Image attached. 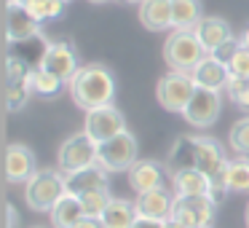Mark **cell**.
<instances>
[{"mask_svg":"<svg viewBox=\"0 0 249 228\" xmlns=\"http://www.w3.org/2000/svg\"><path fill=\"white\" fill-rule=\"evenodd\" d=\"M67 86H70L72 102H75L78 108H83L86 113L89 110H97V108L110 105L113 97H115V78L105 65L81 67Z\"/></svg>","mask_w":249,"mask_h":228,"instance_id":"1","label":"cell"},{"mask_svg":"<svg viewBox=\"0 0 249 228\" xmlns=\"http://www.w3.org/2000/svg\"><path fill=\"white\" fill-rule=\"evenodd\" d=\"M65 193V172H56V169H38L30 177V183H24V201L35 212H51Z\"/></svg>","mask_w":249,"mask_h":228,"instance_id":"2","label":"cell"},{"mask_svg":"<svg viewBox=\"0 0 249 228\" xmlns=\"http://www.w3.org/2000/svg\"><path fill=\"white\" fill-rule=\"evenodd\" d=\"M206 57V49L196 38L193 30H174L163 43V59L172 70L179 73H193L198 62Z\"/></svg>","mask_w":249,"mask_h":228,"instance_id":"3","label":"cell"},{"mask_svg":"<svg viewBox=\"0 0 249 228\" xmlns=\"http://www.w3.org/2000/svg\"><path fill=\"white\" fill-rule=\"evenodd\" d=\"M140 148H137V140L131 132H121L118 137L102 142L97 153V164L105 169V172H129L140 158H137Z\"/></svg>","mask_w":249,"mask_h":228,"instance_id":"4","label":"cell"},{"mask_svg":"<svg viewBox=\"0 0 249 228\" xmlns=\"http://www.w3.org/2000/svg\"><path fill=\"white\" fill-rule=\"evenodd\" d=\"M193 92H196V81H193L190 73L169 70L166 76L158 81L156 97H158V102H161V108L172 110V113H185Z\"/></svg>","mask_w":249,"mask_h":228,"instance_id":"5","label":"cell"},{"mask_svg":"<svg viewBox=\"0 0 249 228\" xmlns=\"http://www.w3.org/2000/svg\"><path fill=\"white\" fill-rule=\"evenodd\" d=\"M97 153H99V145L86 134V132H78V134L67 137L65 142L59 145V169L62 172H78V169H86V167H94L97 164Z\"/></svg>","mask_w":249,"mask_h":228,"instance_id":"6","label":"cell"},{"mask_svg":"<svg viewBox=\"0 0 249 228\" xmlns=\"http://www.w3.org/2000/svg\"><path fill=\"white\" fill-rule=\"evenodd\" d=\"M217 204L209 196H174L172 217L188 228H212Z\"/></svg>","mask_w":249,"mask_h":228,"instance_id":"7","label":"cell"},{"mask_svg":"<svg viewBox=\"0 0 249 228\" xmlns=\"http://www.w3.org/2000/svg\"><path fill=\"white\" fill-rule=\"evenodd\" d=\"M83 132H86L97 145H102V142L118 137L121 132H126V121H124V115H121L118 108L105 105V108H97V110H89L86 113V126H83Z\"/></svg>","mask_w":249,"mask_h":228,"instance_id":"8","label":"cell"},{"mask_svg":"<svg viewBox=\"0 0 249 228\" xmlns=\"http://www.w3.org/2000/svg\"><path fill=\"white\" fill-rule=\"evenodd\" d=\"M185 121L198 129H206L217 121L220 115V92H212V89H201L196 86L193 97H190L188 108H185Z\"/></svg>","mask_w":249,"mask_h":228,"instance_id":"9","label":"cell"},{"mask_svg":"<svg viewBox=\"0 0 249 228\" xmlns=\"http://www.w3.org/2000/svg\"><path fill=\"white\" fill-rule=\"evenodd\" d=\"M43 70L54 73L56 78H62L65 83H70L75 78V73L81 70L78 67V54L67 40H54L49 43V51H46V59H43Z\"/></svg>","mask_w":249,"mask_h":228,"instance_id":"10","label":"cell"},{"mask_svg":"<svg viewBox=\"0 0 249 228\" xmlns=\"http://www.w3.org/2000/svg\"><path fill=\"white\" fill-rule=\"evenodd\" d=\"M6 35H8V43H19V40L35 38V35H40V22L22 6V3H14V0H8Z\"/></svg>","mask_w":249,"mask_h":228,"instance_id":"11","label":"cell"},{"mask_svg":"<svg viewBox=\"0 0 249 228\" xmlns=\"http://www.w3.org/2000/svg\"><path fill=\"white\" fill-rule=\"evenodd\" d=\"M38 172L35 167V156L27 145L22 142H11L6 148V177L8 183L14 185H22V183H30V177Z\"/></svg>","mask_w":249,"mask_h":228,"instance_id":"12","label":"cell"},{"mask_svg":"<svg viewBox=\"0 0 249 228\" xmlns=\"http://www.w3.org/2000/svg\"><path fill=\"white\" fill-rule=\"evenodd\" d=\"M65 188H67V193L78 196V199L86 196V193H94V190H105L107 188V172H105L99 164L78 169V172H67L65 174Z\"/></svg>","mask_w":249,"mask_h":228,"instance_id":"13","label":"cell"},{"mask_svg":"<svg viewBox=\"0 0 249 228\" xmlns=\"http://www.w3.org/2000/svg\"><path fill=\"white\" fill-rule=\"evenodd\" d=\"M137 215L140 217H150V220H169L174 209V196L166 188H156L147 193H137Z\"/></svg>","mask_w":249,"mask_h":228,"instance_id":"14","label":"cell"},{"mask_svg":"<svg viewBox=\"0 0 249 228\" xmlns=\"http://www.w3.org/2000/svg\"><path fill=\"white\" fill-rule=\"evenodd\" d=\"M196 38L201 40V46L206 49V54H214L217 49H222L225 43L233 40V33H231V24L220 17H204L198 24H196Z\"/></svg>","mask_w":249,"mask_h":228,"instance_id":"15","label":"cell"},{"mask_svg":"<svg viewBox=\"0 0 249 228\" xmlns=\"http://www.w3.org/2000/svg\"><path fill=\"white\" fill-rule=\"evenodd\" d=\"M190 76H193L196 86L212 89V92H220V89H225L228 81H231V70H228V65H225V62H220L214 54H206L204 59L198 62V67L190 73Z\"/></svg>","mask_w":249,"mask_h":228,"instance_id":"16","label":"cell"},{"mask_svg":"<svg viewBox=\"0 0 249 228\" xmlns=\"http://www.w3.org/2000/svg\"><path fill=\"white\" fill-rule=\"evenodd\" d=\"M166 183V169L158 161H137L129 169V185L137 193H147V190L163 188Z\"/></svg>","mask_w":249,"mask_h":228,"instance_id":"17","label":"cell"},{"mask_svg":"<svg viewBox=\"0 0 249 228\" xmlns=\"http://www.w3.org/2000/svg\"><path fill=\"white\" fill-rule=\"evenodd\" d=\"M8 57L24 62L30 70H38L43 67V59H46V51H49V40L43 35H35V38H27V40H19V43H8Z\"/></svg>","mask_w":249,"mask_h":228,"instance_id":"18","label":"cell"},{"mask_svg":"<svg viewBox=\"0 0 249 228\" xmlns=\"http://www.w3.org/2000/svg\"><path fill=\"white\" fill-rule=\"evenodd\" d=\"M172 185L177 196H212V180L201 169H182L172 174Z\"/></svg>","mask_w":249,"mask_h":228,"instance_id":"19","label":"cell"},{"mask_svg":"<svg viewBox=\"0 0 249 228\" xmlns=\"http://www.w3.org/2000/svg\"><path fill=\"white\" fill-rule=\"evenodd\" d=\"M140 22L153 33L172 27V0H142L140 3Z\"/></svg>","mask_w":249,"mask_h":228,"instance_id":"20","label":"cell"},{"mask_svg":"<svg viewBox=\"0 0 249 228\" xmlns=\"http://www.w3.org/2000/svg\"><path fill=\"white\" fill-rule=\"evenodd\" d=\"M83 217H86L83 204H81V199L72 196V193H65L54 204V209H51V223H54V228H75Z\"/></svg>","mask_w":249,"mask_h":228,"instance_id":"21","label":"cell"},{"mask_svg":"<svg viewBox=\"0 0 249 228\" xmlns=\"http://www.w3.org/2000/svg\"><path fill=\"white\" fill-rule=\"evenodd\" d=\"M204 19L198 0H172V30H196Z\"/></svg>","mask_w":249,"mask_h":228,"instance_id":"22","label":"cell"},{"mask_svg":"<svg viewBox=\"0 0 249 228\" xmlns=\"http://www.w3.org/2000/svg\"><path fill=\"white\" fill-rule=\"evenodd\" d=\"M169 169H172V174L182 172V169H196V137H177V142L169 151Z\"/></svg>","mask_w":249,"mask_h":228,"instance_id":"23","label":"cell"},{"mask_svg":"<svg viewBox=\"0 0 249 228\" xmlns=\"http://www.w3.org/2000/svg\"><path fill=\"white\" fill-rule=\"evenodd\" d=\"M137 217L140 215H137V207L131 201L113 199L102 215V223H105V228H131L137 223Z\"/></svg>","mask_w":249,"mask_h":228,"instance_id":"24","label":"cell"},{"mask_svg":"<svg viewBox=\"0 0 249 228\" xmlns=\"http://www.w3.org/2000/svg\"><path fill=\"white\" fill-rule=\"evenodd\" d=\"M225 188L236 193H249V158H233L225 169Z\"/></svg>","mask_w":249,"mask_h":228,"instance_id":"25","label":"cell"},{"mask_svg":"<svg viewBox=\"0 0 249 228\" xmlns=\"http://www.w3.org/2000/svg\"><path fill=\"white\" fill-rule=\"evenodd\" d=\"M62 86H65V81L56 78L54 73L43 70V67H38V70L30 73V89H33V94H40V97H56V94L62 92Z\"/></svg>","mask_w":249,"mask_h":228,"instance_id":"26","label":"cell"},{"mask_svg":"<svg viewBox=\"0 0 249 228\" xmlns=\"http://www.w3.org/2000/svg\"><path fill=\"white\" fill-rule=\"evenodd\" d=\"M110 201H113V196H110L107 188L81 196V204H83V212H86V217H102L105 209L110 207Z\"/></svg>","mask_w":249,"mask_h":228,"instance_id":"27","label":"cell"},{"mask_svg":"<svg viewBox=\"0 0 249 228\" xmlns=\"http://www.w3.org/2000/svg\"><path fill=\"white\" fill-rule=\"evenodd\" d=\"M30 94H33V89H30V81H6V105L8 110H19L27 105Z\"/></svg>","mask_w":249,"mask_h":228,"instance_id":"28","label":"cell"},{"mask_svg":"<svg viewBox=\"0 0 249 228\" xmlns=\"http://www.w3.org/2000/svg\"><path fill=\"white\" fill-rule=\"evenodd\" d=\"M30 14H33L38 22H46V19H56L62 17V11H65V3L62 0H33V3H27Z\"/></svg>","mask_w":249,"mask_h":228,"instance_id":"29","label":"cell"},{"mask_svg":"<svg viewBox=\"0 0 249 228\" xmlns=\"http://www.w3.org/2000/svg\"><path fill=\"white\" fill-rule=\"evenodd\" d=\"M228 142H231V148L236 153H241L244 158L249 156V115H247V118H238L236 124L231 126Z\"/></svg>","mask_w":249,"mask_h":228,"instance_id":"30","label":"cell"},{"mask_svg":"<svg viewBox=\"0 0 249 228\" xmlns=\"http://www.w3.org/2000/svg\"><path fill=\"white\" fill-rule=\"evenodd\" d=\"M225 92H228V97H231L233 102L238 105V108H249V78H236V76H231Z\"/></svg>","mask_w":249,"mask_h":228,"instance_id":"31","label":"cell"},{"mask_svg":"<svg viewBox=\"0 0 249 228\" xmlns=\"http://www.w3.org/2000/svg\"><path fill=\"white\" fill-rule=\"evenodd\" d=\"M228 70H231V76H236V78H249V51L244 49V46H238V51L233 54V59L228 62Z\"/></svg>","mask_w":249,"mask_h":228,"instance_id":"32","label":"cell"},{"mask_svg":"<svg viewBox=\"0 0 249 228\" xmlns=\"http://www.w3.org/2000/svg\"><path fill=\"white\" fill-rule=\"evenodd\" d=\"M131 228H163V220H150V217H137Z\"/></svg>","mask_w":249,"mask_h":228,"instance_id":"33","label":"cell"},{"mask_svg":"<svg viewBox=\"0 0 249 228\" xmlns=\"http://www.w3.org/2000/svg\"><path fill=\"white\" fill-rule=\"evenodd\" d=\"M75 228H105V223H102V217H83Z\"/></svg>","mask_w":249,"mask_h":228,"instance_id":"34","label":"cell"},{"mask_svg":"<svg viewBox=\"0 0 249 228\" xmlns=\"http://www.w3.org/2000/svg\"><path fill=\"white\" fill-rule=\"evenodd\" d=\"M6 212H8L6 228H17L19 226V215H17V209H14V204H6Z\"/></svg>","mask_w":249,"mask_h":228,"instance_id":"35","label":"cell"},{"mask_svg":"<svg viewBox=\"0 0 249 228\" xmlns=\"http://www.w3.org/2000/svg\"><path fill=\"white\" fill-rule=\"evenodd\" d=\"M163 228H188V226H182L179 220H174V217H169V220H163Z\"/></svg>","mask_w":249,"mask_h":228,"instance_id":"36","label":"cell"},{"mask_svg":"<svg viewBox=\"0 0 249 228\" xmlns=\"http://www.w3.org/2000/svg\"><path fill=\"white\" fill-rule=\"evenodd\" d=\"M238 43H241V46H244V49H247V51H249V27H247V30H244V35H241V40H238Z\"/></svg>","mask_w":249,"mask_h":228,"instance_id":"37","label":"cell"},{"mask_svg":"<svg viewBox=\"0 0 249 228\" xmlns=\"http://www.w3.org/2000/svg\"><path fill=\"white\" fill-rule=\"evenodd\" d=\"M14 3H22V6H27V3H33V0H14Z\"/></svg>","mask_w":249,"mask_h":228,"instance_id":"38","label":"cell"},{"mask_svg":"<svg viewBox=\"0 0 249 228\" xmlns=\"http://www.w3.org/2000/svg\"><path fill=\"white\" fill-rule=\"evenodd\" d=\"M247 228H249V204H247Z\"/></svg>","mask_w":249,"mask_h":228,"instance_id":"39","label":"cell"},{"mask_svg":"<svg viewBox=\"0 0 249 228\" xmlns=\"http://www.w3.org/2000/svg\"><path fill=\"white\" fill-rule=\"evenodd\" d=\"M124 3H142V0H124Z\"/></svg>","mask_w":249,"mask_h":228,"instance_id":"40","label":"cell"},{"mask_svg":"<svg viewBox=\"0 0 249 228\" xmlns=\"http://www.w3.org/2000/svg\"><path fill=\"white\" fill-rule=\"evenodd\" d=\"M91 3H107V0H91Z\"/></svg>","mask_w":249,"mask_h":228,"instance_id":"41","label":"cell"},{"mask_svg":"<svg viewBox=\"0 0 249 228\" xmlns=\"http://www.w3.org/2000/svg\"><path fill=\"white\" fill-rule=\"evenodd\" d=\"M62 3H70V0H62Z\"/></svg>","mask_w":249,"mask_h":228,"instance_id":"42","label":"cell"},{"mask_svg":"<svg viewBox=\"0 0 249 228\" xmlns=\"http://www.w3.org/2000/svg\"><path fill=\"white\" fill-rule=\"evenodd\" d=\"M35 228H38V226H35Z\"/></svg>","mask_w":249,"mask_h":228,"instance_id":"43","label":"cell"}]
</instances>
